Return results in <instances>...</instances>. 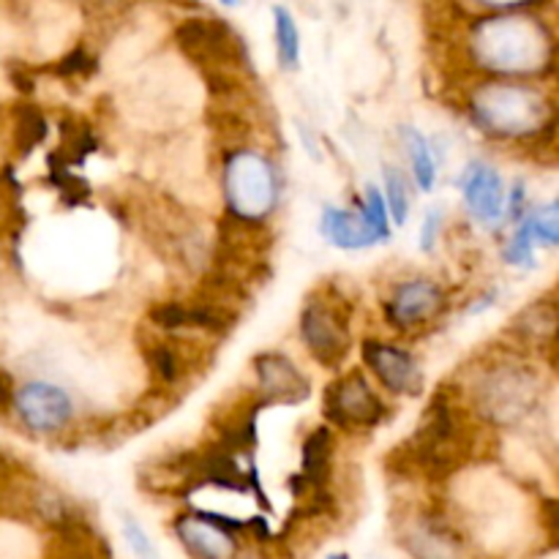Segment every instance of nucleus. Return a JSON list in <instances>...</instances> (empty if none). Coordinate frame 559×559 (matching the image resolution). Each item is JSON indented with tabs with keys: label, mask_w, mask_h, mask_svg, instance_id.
I'll use <instances>...</instances> for the list:
<instances>
[{
	"label": "nucleus",
	"mask_w": 559,
	"mask_h": 559,
	"mask_svg": "<svg viewBox=\"0 0 559 559\" xmlns=\"http://www.w3.org/2000/svg\"><path fill=\"white\" fill-rule=\"evenodd\" d=\"M533 11V9H530ZM530 11H486L469 22L467 52L495 80H530L555 69V36Z\"/></svg>",
	"instance_id": "nucleus-1"
},
{
	"label": "nucleus",
	"mask_w": 559,
	"mask_h": 559,
	"mask_svg": "<svg viewBox=\"0 0 559 559\" xmlns=\"http://www.w3.org/2000/svg\"><path fill=\"white\" fill-rule=\"evenodd\" d=\"M451 506L473 540L489 551H508L527 533L530 506L522 484L489 464H469L451 478Z\"/></svg>",
	"instance_id": "nucleus-2"
},
{
	"label": "nucleus",
	"mask_w": 559,
	"mask_h": 559,
	"mask_svg": "<svg viewBox=\"0 0 559 559\" xmlns=\"http://www.w3.org/2000/svg\"><path fill=\"white\" fill-rule=\"evenodd\" d=\"M469 123L500 142H533L555 131V102L533 82L486 80L467 96Z\"/></svg>",
	"instance_id": "nucleus-3"
},
{
	"label": "nucleus",
	"mask_w": 559,
	"mask_h": 559,
	"mask_svg": "<svg viewBox=\"0 0 559 559\" xmlns=\"http://www.w3.org/2000/svg\"><path fill=\"white\" fill-rule=\"evenodd\" d=\"M469 415L491 426H519L540 413L544 382L524 355H495L469 374Z\"/></svg>",
	"instance_id": "nucleus-4"
},
{
	"label": "nucleus",
	"mask_w": 559,
	"mask_h": 559,
	"mask_svg": "<svg viewBox=\"0 0 559 559\" xmlns=\"http://www.w3.org/2000/svg\"><path fill=\"white\" fill-rule=\"evenodd\" d=\"M469 418L473 415L459 404L456 396L437 391L413 440L404 445L409 464L429 478L448 480L469 467L475 440Z\"/></svg>",
	"instance_id": "nucleus-5"
},
{
	"label": "nucleus",
	"mask_w": 559,
	"mask_h": 559,
	"mask_svg": "<svg viewBox=\"0 0 559 559\" xmlns=\"http://www.w3.org/2000/svg\"><path fill=\"white\" fill-rule=\"evenodd\" d=\"M222 200L235 224L262 227L282 202L276 162L260 147L227 151L222 162Z\"/></svg>",
	"instance_id": "nucleus-6"
},
{
	"label": "nucleus",
	"mask_w": 559,
	"mask_h": 559,
	"mask_svg": "<svg viewBox=\"0 0 559 559\" xmlns=\"http://www.w3.org/2000/svg\"><path fill=\"white\" fill-rule=\"evenodd\" d=\"M142 69L134 71L129 85L123 87V102L131 120L147 129H173L183 123L186 112L197 109L194 93L197 85L191 82L183 63H140Z\"/></svg>",
	"instance_id": "nucleus-7"
},
{
	"label": "nucleus",
	"mask_w": 559,
	"mask_h": 559,
	"mask_svg": "<svg viewBox=\"0 0 559 559\" xmlns=\"http://www.w3.org/2000/svg\"><path fill=\"white\" fill-rule=\"evenodd\" d=\"M298 336L317 364L338 371L353 349V306L338 289H317L300 309Z\"/></svg>",
	"instance_id": "nucleus-8"
},
{
	"label": "nucleus",
	"mask_w": 559,
	"mask_h": 559,
	"mask_svg": "<svg viewBox=\"0 0 559 559\" xmlns=\"http://www.w3.org/2000/svg\"><path fill=\"white\" fill-rule=\"evenodd\" d=\"M9 413L22 431L38 440H49V437L66 435L74 426L76 402L69 388L60 382L33 377L14 385Z\"/></svg>",
	"instance_id": "nucleus-9"
},
{
	"label": "nucleus",
	"mask_w": 559,
	"mask_h": 559,
	"mask_svg": "<svg viewBox=\"0 0 559 559\" xmlns=\"http://www.w3.org/2000/svg\"><path fill=\"white\" fill-rule=\"evenodd\" d=\"M322 409H325L328 420L344 431H371L388 415L385 399L360 369L344 371L325 388Z\"/></svg>",
	"instance_id": "nucleus-10"
},
{
	"label": "nucleus",
	"mask_w": 559,
	"mask_h": 559,
	"mask_svg": "<svg viewBox=\"0 0 559 559\" xmlns=\"http://www.w3.org/2000/svg\"><path fill=\"white\" fill-rule=\"evenodd\" d=\"M448 293L435 278L413 276L396 282L382 300V311L393 331H415L435 322L445 311Z\"/></svg>",
	"instance_id": "nucleus-11"
},
{
	"label": "nucleus",
	"mask_w": 559,
	"mask_h": 559,
	"mask_svg": "<svg viewBox=\"0 0 559 559\" xmlns=\"http://www.w3.org/2000/svg\"><path fill=\"white\" fill-rule=\"evenodd\" d=\"M360 358L369 374L380 382L382 391L391 396L418 399L426 391L424 366L418 364L409 349L396 347V344L380 342V338H366L360 347Z\"/></svg>",
	"instance_id": "nucleus-12"
},
{
	"label": "nucleus",
	"mask_w": 559,
	"mask_h": 559,
	"mask_svg": "<svg viewBox=\"0 0 559 559\" xmlns=\"http://www.w3.org/2000/svg\"><path fill=\"white\" fill-rule=\"evenodd\" d=\"M404 530V549L415 559H467V540L462 527L442 511H415Z\"/></svg>",
	"instance_id": "nucleus-13"
},
{
	"label": "nucleus",
	"mask_w": 559,
	"mask_h": 559,
	"mask_svg": "<svg viewBox=\"0 0 559 559\" xmlns=\"http://www.w3.org/2000/svg\"><path fill=\"white\" fill-rule=\"evenodd\" d=\"M254 393L265 404H300L311 396V380L306 371L278 349H265L251 360Z\"/></svg>",
	"instance_id": "nucleus-14"
},
{
	"label": "nucleus",
	"mask_w": 559,
	"mask_h": 559,
	"mask_svg": "<svg viewBox=\"0 0 559 559\" xmlns=\"http://www.w3.org/2000/svg\"><path fill=\"white\" fill-rule=\"evenodd\" d=\"M459 189H462L464 207L478 224L495 227L506 218V183H502V175L497 173V167H491L489 162L473 158L459 178Z\"/></svg>",
	"instance_id": "nucleus-15"
},
{
	"label": "nucleus",
	"mask_w": 559,
	"mask_h": 559,
	"mask_svg": "<svg viewBox=\"0 0 559 559\" xmlns=\"http://www.w3.org/2000/svg\"><path fill=\"white\" fill-rule=\"evenodd\" d=\"M175 538L183 546L191 559H235L238 544L233 533L224 530L216 519L202 516V513H183L173 524Z\"/></svg>",
	"instance_id": "nucleus-16"
},
{
	"label": "nucleus",
	"mask_w": 559,
	"mask_h": 559,
	"mask_svg": "<svg viewBox=\"0 0 559 559\" xmlns=\"http://www.w3.org/2000/svg\"><path fill=\"white\" fill-rule=\"evenodd\" d=\"M320 235L342 251H366L377 243H385L380 235L371 229V224L360 216V211L349 207L325 205L320 213Z\"/></svg>",
	"instance_id": "nucleus-17"
},
{
	"label": "nucleus",
	"mask_w": 559,
	"mask_h": 559,
	"mask_svg": "<svg viewBox=\"0 0 559 559\" xmlns=\"http://www.w3.org/2000/svg\"><path fill=\"white\" fill-rule=\"evenodd\" d=\"M557 328V306L555 300H535L527 309L519 311L513 320L511 333L522 344H533V347H544L551 344Z\"/></svg>",
	"instance_id": "nucleus-18"
},
{
	"label": "nucleus",
	"mask_w": 559,
	"mask_h": 559,
	"mask_svg": "<svg viewBox=\"0 0 559 559\" xmlns=\"http://www.w3.org/2000/svg\"><path fill=\"white\" fill-rule=\"evenodd\" d=\"M404 151H407L409 169H413V180L418 186V191L431 194L437 186V158L431 151V142L426 140V134L415 126H404L402 129Z\"/></svg>",
	"instance_id": "nucleus-19"
},
{
	"label": "nucleus",
	"mask_w": 559,
	"mask_h": 559,
	"mask_svg": "<svg viewBox=\"0 0 559 559\" xmlns=\"http://www.w3.org/2000/svg\"><path fill=\"white\" fill-rule=\"evenodd\" d=\"M273 41H276V60L282 71L300 69V27L287 5H273Z\"/></svg>",
	"instance_id": "nucleus-20"
},
{
	"label": "nucleus",
	"mask_w": 559,
	"mask_h": 559,
	"mask_svg": "<svg viewBox=\"0 0 559 559\" xmlns=\"http://www.w3.org/2000/svg\"><path fill=\"white\" fill-rule=\"evenodd\" d=\"M382 197H385V207H388V216L393 218L396 227H404L409 218V183H407V175L402 173L399 167L393 164H385L382 167Z\"/></svg>",
	"instance_id": "nucleus-21"
},
{
	"label": "nucleus",
	"mask_w": 559,
	"mask_h": 559,
	"mask_svg": "<svg viewBox=\"0 0 559 559\" xmlns=\"http://www.w3.org/2000/svg\"><path fill=\"white\" fill-rule=\"evenodd\" d=\"M41 544L33 530L16 522H0V559H38Z\"/></svg>",
	"instance_id": "nucleus-22"
},
{
	"label": "nucleus",
	"mask_w": 559,
	"mask_h": 559,
	"mask_svg": "<svg viewBox=\"0 0 559 559\" xmlns=\"http://www.w3.org/2000/svg\"><path fill=\"white\" fill-rule=\"evenodd\" d=\"M530 235H533L535 246H549L555 249L559 243V205L557 202H544V205L535 207L533 213L524 216Z\"/></svg>",
	"instance_id": "nucleus-23"
},
{
	"label": "nucleus",
	"mask_w": 559,
	"mask_h": 559,
	"mask_svg": "<svg viewBox=\"0 0 559 559\" xmlns=\"http://www.w3.org/2000/svg\"><path fill=\"white\" fill-rule=\"evenodd\" d=\"M502 262L511 267H522V271H533V267L538 265V262H535V240L533 235H530L524 218L516 224V229H513V235L508 238V243L502 246Z\"/></svg>",
	"instance_id": "nucleus-24"
},
{
	"label": "nucleus",
	"mask_w": 559,
	"mask_h": 559,
	"mask_svg": "<svg viewBox=\"0 0 559 559\" xmlns=\"http://www.w3.org/2000/svg\"><path fill=\"white\" fill-rule=\"evenodd\" d=\"M358 211H360V216L371 224V229H374V233L388 243V240H391V216H388L385 197H382L380 186L366 183L364 200H360Z\"/></svg>",
	"instance_id": "nucleus-25"
},
{
	"label": "nucleus",
	"mask_w": 559,
	"mask_h": 559,
	"mask_svg": "<svg viewBox=\"0 0 559 559\" xmlns=\"http://www.w3.org/2000/svg\"><path fill=\"white\" fill-rule=\"evenodd\" d=\"M120 530H123V540L126 546H129L131 555H134V559H162L153 538L140 524V519H134L131 513H120Z\"/></svg>",
	"instance_id": "nucleus-26"
},
{
	"label": "nucleus",
	"mask_w": 559,
	"mask_h": 559,
	"mask_svg": "<svg viewBox=\"0 0 559 559\" xmlns=\"http://www.w3.org/2000/svg\"><path fill=\"white\" fill-rule=\"evenodd\" d=\"M442 222H445V211L440 205L429 207L424 224H420V251H435L437 240H440Z\"/></svg>",
	"instance_id": "nucleus-27"
},
{
	"label": "nucleus",
	"mask_w": 559,
	"mask_h": 559,
	"mask_svg": "<svg viewBox=\"0 0 559 559\" xmlns=\"http://www.w3.org/2000/svg\"><path fill=\"white\" fill-rule=\"evenodd\" d=\"M11 391H14V382H11V377L0 369V413H3V409H9Z\"/></svg>",
	"instance_id": "nucleus-28"
},
{
	"label": "nucleus",
	"mask_w": 559,
	"mask_h": 559,
	"mask_svg": "<svg viewBox=\"0 0 559 559\" xmlns=\"http://www.w3.org/2000/svg\"><path fill=\"white\" fill-rule=\"evenodd\" d=\"M328 559H349V555H344V551H336V555H331Z\"/></svg>",
	"instance_id": "nucleus-29"
},
{
	"label": "nucleus",
	"mask_w": 559,
	"mask_h": 559,
	"mask_svg": "<svg viewBox=\"0 0 559 559\" xmlns=\"http://www.w3.org/2000/svg\"><path fill=\"white\" fill-rule=\"evenodd\" d=\"M540 559H557V555H555V551H549V555H546V557H540Z\"/></svg>",
	"instance_id": "nucleus-30"
}]
</instances>
